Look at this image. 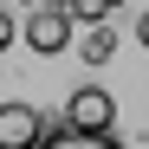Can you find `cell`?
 <instances>
[{"label":"cell","mask_w":149,"mask_h":149,"mask_svg":"<svg viewBox=\"0 0 149 149\" xmlns=\"http://www.w3.org/2000/svg\"><path fill=\"white\" fill-rule=\"evenodd\" d=\"M26 7H39V0H26Z\"/></svg>","instance_id":"obj_9"},{"label":"cell","mask_w":149,"mask_h":149,"mask_svg":"<svg viewBox=\"0 0 149 149\" xmlns=\"http://www.w3.org/2000/svg\"><path fill=\"white\" fill-rule=\"evenodd\" d=\"M13 39H19V26H13V13H7V7H0V52H7V45H13Z\"/></svg>","instance_id":"obj_6"},{"label":"cell","mask_w":149,"mask_h":149,"mask_svg":"<svg viewBox=\"0 0 149 149\" xmlns=\"http://www.w3.org/2000/svg\"><path fill=\"white\" fill-rule=\"evenodd\" d=\"M104 7H117V0H104Z\"/></svg>","instance_id":"obj_8"},{"label":"cell","mask_w":149,"mask_h":149,"mask_svg":"<svg viewBox=\"0 0 149 149\" xmlns=\"http://www.w3.org/2000/svg\"><path fill=\"white\" fill-rule=\"evenodd\" d=\"M65 123L71 130H117V97L104 84H78L65 97Z\"/></svg>","instance_id":"obj_3"},{"label":"cell","mask_w":149,"mask_h":149,"mask_svg":"<svg viewBox=\"0 0 149 149\" xmlns=\"http://www.w3.org/2000/svg\"><path fill=\"white\" fill-rule=\"evenodd\" d=\"M136 45L149 52V13H136Z\"/></svg>","instance_id":"obj_7"},{"label":"cell","mask_w":149,"mask_h":149,"mask_svg":"<svg viewBox=\"0 0 149 149\" xmlns=\"http://www.w3.org/2000/svg\"><path fill=\"white\" fill-rule=\"evenodd\" d=\"M45 136H52V117L33 110V104H0V149H39Z\"/></svg>","instance_id":"obj_2"},{"label":"cell","mask_w":149,"mask_h":149,"mask_svg":"<svg viewBox=\"0 0 149 149\" xmlns=\"http://www.w3.org/2000/svg\"><path fill=\"white\" fill-rule=\"evenodd\" d=\"M19 39H26L39 58H58V52H71V45H78V13H71L65 0H39L33 19L19 26Z\"/></svg>","instance_id":"obj_1"},{"label":"cell","mask_w":149,"mask_h":149,"mask_svg":"<svg viewBox=\"0 0 149 149\" xmlns=\"http://www.w3.org/2000/svg\"><path fill=\"white\" fill-rule=\"evenodd\" d=\"M78 58H84V65H110V58H117V33L104 26V19H91V26L78 33Z\"/></svg>","instance_id":"obj_5"},{"label":"cell","mask_w":149,"mask_h":149,"mask_svg":"<svg viewBox=\"0 0 149 149\" xmlns=\"http://www.w3.org/2000/svg\"><path fill=\"white\" fill-rule=\"evenodd\" d=\"M39 149H123V143H117V130H71L65 117H52V136Z\"/></svg>","instance_id":"obj_4"}]
</instances>
